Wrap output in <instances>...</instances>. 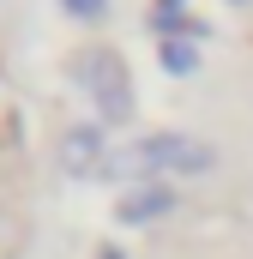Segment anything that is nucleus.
Here are the masks:
<instances>
[{"label":"nucleus","instance_id":"nucleus-4","mask_svg":"<svg viewBox=\"0 0 253 259\" xmlns=\"http://www.w3.org/2000/svg\"><path fill=\"white\" fill-rule=\"evenodd\" d=\"M175 211V187L169 181H145V187H126L121 205H115V217H121L126 229H145V223H157V217H169Z\"/></svg>","mask_w":253,"mask_h":259},{"label":"nucleus","instance_id":"nucleus-7","mask_svg":"<svg viewBox=\"0 0 253 259\" xmlns=\"http://www.w3.org/2000/svg\"><path fill=\"white\" fill-rule=\"evenodd\" d=\"M103 259H126V253H115V247H103Z\"/></svg>","mask_w":253,"mask_h":259},{"label":"nucleus","instance_id":"nucleus-8","mask_svg":"<svg viewBox=\"0 0 253 259\" xmlns=\"http://www.w3.org/2000/svg\"><path fill=\"white\" fill-rule=\"evenodd\" d=\"M229 6H253V0H229Z\"/></svg>","mask_w":253,"mask_h":259},{"label":"nucleus","instance_id":"nucleus-2","mask_svg":"<svg viewBox=\"0 0 253 259\" xmlns=\"http://www.w3.org/2000/svg\"><path fill=\"white\" fill-rule=\"evenodd\" d=\"M66 72H72V91L91 97L97 121H109V127L133 121V72H126V55H121V49H109V42H85V49L66 61Z\"/></svg>","mask_w":253,"mask_h":259},{"label":"nucleus","instance_id":"nucleus-1","mask_svg":"<svg viewBox=\"0 0 253 259\" xmlns=\"http://www.w3.org/2000/svg\"><path fill=\"white\" fill-rule=\"evenodd\" d=\"M217 169V151L193 133H139L126 139L121 151H109V169L126 187H145V181H169V175H211Z\"/></svg>","mask_w":253,"mask_h":259},{"label":"nucleus","instance_id":"nucleus-5","mask_svg":"<svg viewBox=\"0 0 253 259\" xmlns=\"http://www.w3.org/2000/svg\"><path fill=\"white\" fill-rule=\"evenodd\" d=\"M157 61H163V72H175V78H193L199 72V49H193L187 36H169V42H157Z\"/></svg>","mask_w":253,"mask_h":259},{"label":"nucleus","instance_id":"nucleus-6","mask_svg":"<svg viewBox=\"0 0 253 259\" xmlns=\"http://www.w3.org/2000/svg\"><path fill=\"white\" fill-rule=\"evenodd\" d=\"M61 6L72 12V18H78V24H97V18L109 12V0H61Z\"/></svg>","mask_w":253,"mask_h":259},{"label":"nucleus","instance_id":"nucleus-3","mask_svg":"<svg viewBox=\"0 0 253 259\" xmlns=\"http://www.w3.org/2000/svg\"><path fill=\"white\" fill-rule=\"evenodd\" d=\"M61 169L66 175H103L109 169V151H103V127L78 121L61 133Z\"/></svg>","mask_w":253,"mask_h":259}]
</instances>
